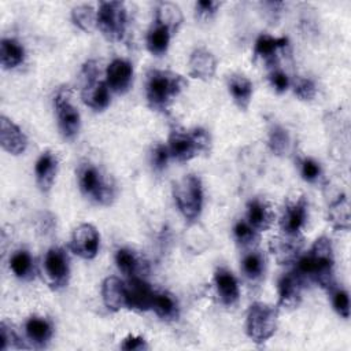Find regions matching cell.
I'll use <instances>...</instances> for the list:
<instances>
[{
  "instance_id": "cell-1",
  "label": "cell",
  "mask_w": 351,
  "mask_h": 351,
  "mask_svg": "<svg viewBox=\"0 0 351 351\" xmlns=\"http://www.w3.org/2000/svg\"><path fill=\"white\" fill-rule=\"evenodd\" d=\"M295 271L303 278V281L308 278L330 292L336 287L335 256L330 240L325 236L318 237L310 251L298 259Z\"/></svg>"
},
{
  "instance_id": "cell-2",
  "label": "cell",
  "mask_w": 351,
  "mask_h": 351,
  "mask_svg": "<svg viewBox=\"0 0 351 351\" xmlns=\"http://www.w3.org/2000/svg\"><path fill=\"white\" fill-rule=\"evenodd\" d=\"M186 88V80L171 70L152 69L147 74L145 95L152 110L165 111Z\"/></svg>"
},
{
  "instance_id": "cell-3",
  "label": "cell",
  "mask_w": 351,
  "mask_h": 351,
  "mask_svg": "<svg viewBox=\"0 0 351 351\" xmlns=\"http://www.w3.org/2000/svg\"><path fill=\"white\" fill-rule=\"evenodd\" d=\"M210 148V136L202 128L191 130L176 128L170 132L167 149L170 158L178 162H186L195 156L207 152Z\"/></svg>"
},
{
  "instance_id": "cell-4",
  "label": "cell",
  "mask_w": 351,
  "mask_h": 351,
  "mask_svg": "<svg viewBox=\"0 0 351 351\" xmlns=\"http://www.w3.org/2000/svg\"><path fill=\"white\" fill-rule=\"evenodd\" d=\"M78 185L85 196L101 206H108L115 199L114 184L93 163H82L77 170Z\"/></svg>"
},
{
  "instance_id": "cell-5",
  "label": "cell",
  "mask_w": 351,
  "mask_h": 351,
  "mask_svg": "<svg viewBox=\"0 0 351 351\" xmlns=\"http://www.w3.org/2000/svg\"><path fill=\"white\" fill-rule=\"evenodd\" d=\"M100 67L96 60H88L81 70L82 101L95 111H103L110 104V88L106 80H100Z\"/></svg>"
},
{
  "instance_id": "cell-6",
  "label": "cell",
  "mask_w": 351,
  "mask_h": 351,
  "mask_svg": "<svg viewBox=\"0 0 351 351\" xmlns=\"http://www.w3.org/2000/svg\"><path fill=\"white\" fill-rule=\"evenodd\" d=\"M278 311L273 306L256 302L250 306L245 321V330L248 337L255 343L267 341L277 330Z\"/></svg>"
},
{
  "instance_id": "cell-7",
  "label": "cell",
  "mask_w": 351,
  "mask_h": 351,
  "mask_svg": "<svg viewBox=\"0 0 351 351\" xmlns=\"http://www.w3.org/2000/svg\"><path fill=\"white\" fill-rule=\"evenodd\" d=\"M174 199L186 221H195L203 207V186L197 176L186 174L174 184Z\"/></svg>"
},
{
  "instance_id": "cell-8",
  "label": "cell",
  "mask_w": 351,
  "mask_h": 351,
  "mask_svg": "<svg viewBox=\"0 0 351 351\" xmlns=\"http://www.w3.org/2000/svg\"><path fill=\"white\" fill-rule=\"evenodd\" d=\"M128 26V11L121 1H103L97 10V29L112 43L121 41Z\"/></svg>"
},
{
  "instance_id": "cell-9",
  "label": "cell",
  "mask_w": 351,
  "mask_h": 351,
  "mask_svg": "<svg viewBox=\"0 0 351 351\" xmlns=\"http://www.w3.org/2000/svg\"><path fill=\"white\" fill-rule=\"evenodd\" d=\"M58 126L62 136L71 140L80 130V112L73 103V95L69 88H60L53 99Z\"/></svg>"
},
{
  "instance_id": "cell-10",
  "label": "cell",
  "mask_w": 351,
  "mask_h": 351,
  "mask_svg": "<svg viewBox=\"0 0 351 351\" xmlns=\"http://www.w3.org/2000/svg\"><path fill=\"white\" fill-rule=\"evenodd\" d=\"M43 270L48 284L58 289L69 282L70 259L67 252L60 247H52L47 251L43 261Z\"/></svg>"
},
{
  "instance_id": "cell-11",
  "label": "cell",
  "mask_w": 351,
  "mask_h": 351,
  "mask_svg": "<svg viewBox=\"0 0 351 351\" xmlns=\"http://www.w3.org/2000/svg\"><path fill=\"white\" fill-rule=\"evenodd\" d=\"M307 208L308 203L304 195L299 193L288 197L280 217L281 232L284 234H300L307 221Z\"/></svg>"
},
{
  "instance_id": "cell-12",
  "label": "cell",
  "mask_w": 351,
  "mask_h": 351,
  "mask_svg": "<svg viewBox=\"0 0 351 351\" xmlns=\"http://www.w3.org/2000/svg\"><path fill=\"white\" fill-rule=\"evenodd\" d=\"M100 236L92 223L78 225L71 234L70 248L82 259H93L99 252Z\"/></svg>"
},
{
  "instance_id": "cell-13",
  "label": "cell",
  "mask_w": 351,
  "mask_h": 351,
  "mask_svg": "<svg viewBox=\"0 0 351 351\" xmlns=\"http://www.w3.org/2000/svg\"><path fill=\"white\" fill-rule=\"evenodd\" d=\"M128 308L138 313L148 311L152 307L155 291L151 285L143 280V277H132L126 282Z\"/></svg>"
},
{
  "instance_id": "cell-14",
  "label": "cell",
  "mask_w": 351,
  "mask_h": 351,
  "mask_svg": "<svg viewBox=\"0 0 351 351\" xmlns=\"http://www.w3.org/2000/svg\"><path fill=\"white\" fill-rule=\"evenodd\" d=\"M303 278L296 271H289L278 280V304L284 308H296L302 302Z\"/></svg>"
},
{
  "instance_id": "cell-15",
  "label": "cell",
  "mask_w": 351,
  "mask_h": 351,
  "mask_svg": "<svg viewBox=\"0 0 351 351\" xmlns=\"http://www.w3.org/2000/svg\"><path fill=\"white\" fill-rule=\"evenodd\" d=\"M303 247L302 234H284L276 236L269 243V250L281 265L291 263L296 261L300 250Z\"/></svg>"
},
{
  "instance_id": "cell-16",
  "label": "cell",
  "mask_w": 351,
  "mask_h": 351,
  "mask_svg": "<svg viewBox=\"0 0 351 351\" xmlns=\"http://www.w3.org/2000/svg\"><path fill=\"white\" fill-rule=\"evenodd\" d=\"M133 81V66L125 59L112 60L106 70V82L110 90L123 95L130 89Z\"/></svg>"
},
{
  "instance_id": "cell-17",
  "label": "cell",
  "mask_w": 351,
  "mask_h": 351,
  "mask_svg": "<svg viewBox=\"0 0 351 351\" xmlns=\"http://www.w3.org/2000/svg\"><path fill=\"white\" fill-rule=\"evenodd\" d=\"M0 143L4 151L11 155L22 154L27 147L25 133L7 117L0 118Z\"/></svg>"
},
{
  "instance_id": "cell-18",
  "label": "cell",
  "mask_w": 351,
  "mask_h": 351,
  "mask_svg": "<svg viewBox=\"0 0 351 351\" xmlns=\"http://www.w3.org/2000/svg\"><path fill=\"white\" fill-rule=\"evenodd\" d=\"M276 214L271 204L263 197H254L247 203V222L258 232L267 230L274 222Z\"/></svg>"
},
{
  "instance_id": "cell-19",
  "label": "cell",
  "mask_w": 351,
  "mask_h": 351,
  "mask_svg": "<svg viewBox=\"0 0 351 351\" xmlns=\"http://www.w3.org/2000/svg\"><path fill=\"white\" fill-rule=\"evenodd\" d=\"M101 298L104 306L110 311H119L122 308H128L126 282L115 276L107 277L101 284Z\"/></svg>"
},
{
  "instance_id": "cell-20",
  "label": "cell",
  "mask_w": 351,
  "mask_h": 351,
  "mask_svg": "<svg viewBox=\"0 0 351 351\" xmlns=\"http://www.w3.org/2000/svg\"><path fill=\"white\" fill-rule=\"evenodd\" d=\"M288 45V38L273 37L270 34H261L254 47V58L262 59L269 67L276 69L277 66V52Z\"/></svg>"
},
{
  "instance_id": "cell-21",
  "label": "cell",
  "mask_w": 351,
  "mask_h": 351,
  "mask_svg": "<svg viewBox=\"0 0 351 351\" xmlns=\"http://www.w3.org/2000/svg\"><path fill=\"white\" fill-rule=\"evenodd\" d=\"M189 75L203 81H208L215 75L217 59L206 48H196L189 56Z\"/></svg>"
},
{
  "instance_id": "cell-22",
  "label": "cell",
  "mask_w": 351,
  "mask_h": 351,
  "mask_svg": "<svg viewBox=\"0 0 351 351\" xmlns=\"http://www.w3.org/2000/svg\"><path fill=\"white\" fill-rule=\"evenodd\" d=\"M58 156L52 151H44L38 156L34 165V174L36 182L43 192H48L55 181L58 173Z\"/></svg>"
},
{
  "instance_id": "cell-23",
  "label": "cell",
  "mask_w": 351,
  "mask_h": 351,
  "mask_svg": "<svg viewBox=\"0 0 351 351\" xmlns=\"http://www.w3.org/2000/svg\"><path fill=\"white\" fill-rule=\"evenodd\" d=\"M215 288L222 304L233 306L239 300V284L236 277L225 267H218L214 274Z\"/></svg>"
},
{
  "instance_id": "cell-24",
  "label": "cell",
  "mask_w": 351,
  "mask_h": 351,
  "mask_svg": "<svg viewBox=\"0 0 351 351\" xmlns=\"http://www.w3.org/2000/svg\"><path fill=\"white\" fill-rule=\"evenodd\" d=\"M115 262L118 269L128 276L132 277H141L143 273H147V262L134 251L129 248H119L115 254Z\"/></svg>"
},
{
  "instance_id": "cell-25",
  "label": "cell",
  "mask_w": 351,
  "mask_h": 351,
  "mask_svg": "<svg viewBox=\"0 0 351 351\" xmlns=\"http://www.w3.org/2000/svg\"><path fill=\"white\" fill-rule=\"evenodd\" d=\"M25 332L27 339L32 341V344L38 348L45 347L53 335L51 322L43 317H36V315L30 317L26 321Z\"/></svg>"
},
{
  "instance_id": "cell-26",
  "label": "cell",
  "mask_w": 351,
  "mask_h": 351,
  "mask_svg": "<svg viewBox=\"0 0 351 351\" xmlns=\"http://www.w3.org/2000/svg\"><path fill=\"white\" fill-rule=\"evenodd\" d=\"M228 88L236 106L245 111L252 97V82L243 74H232L228 80Z\"/></svg>"
},
{
  "instance_id": "cell-27",
  "label": "cell",
  "mask_w": 351,
  "mask_h": 351,
  "mask_svg": "<svg viewBox=\"0 0 351 351\" xmlns=\"http://www.w3.org/2000/svg\"><path fill=\"white\" fill-rule=\"evenodd\" d=\"M151 310L155 311V314L165 321H173L178 317V303L176 298L169 292H156L154 296L152 307Z\"/></svg>"
},
{
  "instance_id": "cell-28",
  "label": "cell",
  "mask_w": 351,
  "mask_h": 351,
  "mask_svg": "<svg viewBox=\"0 0 351 351\" xmlns=\"http://www.w3.org/2000/svg\"><path fill=\"white\" fill-rule=\"evenodd\" d=\"M171 30L160 23L155 22V26L148 32L147 36V48L152 55L160 56L165 55L169 44H170V38H171Z\"/></svg>"
},
{
  "instance_id": "cell-29",
  "label": "cell",
  "mask_w": 351,
  "mask_h": 351,
  "mask_svg": "<svg viewBox=\"0 0 351 351\" xmlns=\"http://www.w3.org/2000/svg\"><path fill=\"white\" fill-rule=\"evenodd\" d=\"M25 59L23 47L14 38H3L0 44V60L4 69H14Z\"/></svg>"
},
{
  "instance_id": "cell-30",
  "label": "cell",
  "mask_w": 351,
  "mask_h": 351,
  "mask_svg": "<svg viewBox=\"0 0 351 351\" xmlns=\"http://www.w3.org/2000/svg\"><path fill=\"white\" fill-rule=\"evenodd\" d=\"M328 219L335 229H350V204L346 196H339V199L329 206Z\"/></svg>"
},
{
  "instance_id": "cell-31",
  "label": "cell",
  "mask_w": 351,
  "mask_h": 351,
  "mask_svg": "<svg viewBox=\"0 0 351 351\" xmlns=\"http://www.w3.org/2000/svg\"><path fill=\"white\" fill-rule=\"evenodd\" d=\"M10 269L12 270L15 277L21 280H30L34 277L33 259L26 250H18L11 255Z\"/></svg>"
},
{
  "instance_id": "cell-32",
  "label": "cell",
  "mask_w": 351,
  "mask_h": 351,
  "mask_svg": "<svg viewBox=\"0 0 351 351\" xmlns=\"http://www.w3.org/2000/svg\"><path fill=\"white\" fill-rule=\"evenodd\" d=\"M155 22L169 27L171 30V33H174L182 22V12H181L180 7L174 3H169V1L160 3L156 8V21Z\"/></svg>"
},
{
  "instance_id": "cell-33",
  "label": "cell",
  "mask_w": 351,
  "mask_h": 351,
  "mask_svg": "<svg viewBox=\"0 0 351 351\" xmlns=\"http://www.w3.org/2000/svg\"><path fill=\"white\" fill-rule=\"evenodd\" d=\"M71 19L74 25L86 33H90L97 27V11L86 4L74 7L71 11Z\"/></svg>"
},
{
  "instance_id": "cell-34",
  "label": "cell",
  "mask_w": 351,
  "mask_h": 351,
  "mask_svg": "<svg viewBox=\"0 0 351 351\" xmlns=\"http://www.w3.org/2000/svg\"><path fill=\"white\" fill-rule=\"evenodd\" d=\"M241 270L247 278L255 281L259 280L265 273V258L258 251H250L241 261Z\"/></svg>"
},
{
  "instance_id": "cell-35",
  "label": "cell",
  "mask_w": 351,
  "mask_h": 351,
  "mask_svg": "<svg viewBox=\"0 0 351 351\" xmlns=\"http://www.w3.org/2000/svg\"><path fill=\"white\" fill-rule=\"evenodd\" d=\"M233 236L236 243L243 248H254L259 240V232L254 229L247 221H239L233 226Z\"/></svg>"
},
{
  "instance_id": "cell-36",
  "label": "cell",
  "mask_w": 351,
  "mask_h": 351,
  "mask_svg": "<svg viewBox=\"0 0 351 351\" xmlns=\"http://www.w3.org/2000/svg\"><path fill=\"white\" fill-rule=\"evenodd\" d=\"M269 148L274 155L282 156L288 152L289 149V144H291V138L288 132L280 126V125H274L271 126L270 132H269Z\"/></svg>"
},
{
  "instance_id": "cell-37",
  "label": "cell",
  "mask_w": 351,
  "mask_h": 351,
  "mask_svg": "<svg viewBox=\"0 0 351 351\" xmlns=\"http://www.w3.org/2000/svg\"><path fill=\"white\" fill-rule=\"evenodd\" d=\"M293 93L300 99V100H306L310 101L315 97L317 95V88L313 80L310 78H304V77H298L293 81Z\"/></svg>"
},
{
  "instance_id": "cell-38",
  "label": "cell",
  "mask_w": 351,
  "mask_h": 351,
  "mask_svg": "<svg viewBox=\"0 0 351 351\" xmlns=\"http://www.w3.org/2000/svg\"><path fill=\"white\" fill-rule=\"evenodd\" d=\"M330 292H332V303H333L336 313L343 318H348L350 317V299H348L347 291L335 287Z\"/></svg>"
},
{
  "instance_id": "cell-39",
  "label": "cell",
  "mask_w": 351,
  "mask_h": 351,
  "mask_svg": "<svg viewBox=\"0 0 351 351\" xmlns=\"http://www.w3.org/2000/svg\"><path fill=\"white\" fill-rule=\"evenodd\" d=\"M0 350H8V348H21L22 344L19 343V337L16 332L12 329V326L7 325L4 321L0 325Z\"/></svg>"
},
{
  "instance_id": "cell-40",
  "label": "cell",
  "mask_w": 351,
  "mask_h": 351,
  "mask_svg": "<svg viewBox=\"0 0 351 351\" xmlns=\"http://www.w3.org/2000/svg\"><path fill=\"white\" fill-rule=\"evenodd\" d=\"M302 178L307 182H315L321 176V166L311 158H304L300 162Z\"/></svg>"
},
{
  "instance_id": "cell-41",
  "label": "cell",
  "mask_w": 351,
  "mask_h": 351,
  "mask_svg": "<svg viewBox=\"0 0 351 351\" xmlns=\"http://www.w3.org/2000/svg\"><path fill=\"white\" fill-rule=\"evenodd\" d=\"M170 159V154H169V149H167V145L162 144V143H158L155 144V147L152 148V152H151V163H152V167L158 171L163 170L167 165Z\"/></svg>"
},
{
  "instance_id": "cell-42",
  "label": "cell",
  "mask_w": 351,
  "mask_h": 351,
  "mask_svg": "<svg viewBox=\"0 0 351 351\" xmlns=\"http://www.w3.org/2000/svg\"><path fill=\"white\" fill-rule=\"evenodd\" d=\"M269 80H270L271 86L274 88V90L278 92V93L285 92L289 88V84H291L288 75L282 70H280L277 67L271 69V71L269 74Z\"/></svg>"
},
{
  "instance_id": "cell-43",
  "label": "cell",
  "mask_w": 351,
  "mask_h": 351,
  "mask_svg": "<svg viewBox=\"0 0 351 351\" xmlns=\"http://www.w3.org/2000/svg\"><path fill=\"white\" fill-rule=\"evenodd\" d=\"M121 348L125 351H132V350H137V351H143L147 350V341L143 336H136V335H128L122 343H121Z\"/></svg>"
},
{
  "instance_id": "cell-44",
  "label": "cell",
  "mask_w": 351,
  "mask_h": 351,
  "mask_svg": "<svg viewBox=\"0 0 351 351\" xmlns=\"http://www.w3.org/2000/svg\"><path fill=\"white\" fill-rule=\"evenodd\" d=\"M221 3L218 1H211V0H200L196 3V14L200 18H210L214 15L218 10Z\"/></svg>"
}]
</instances>
